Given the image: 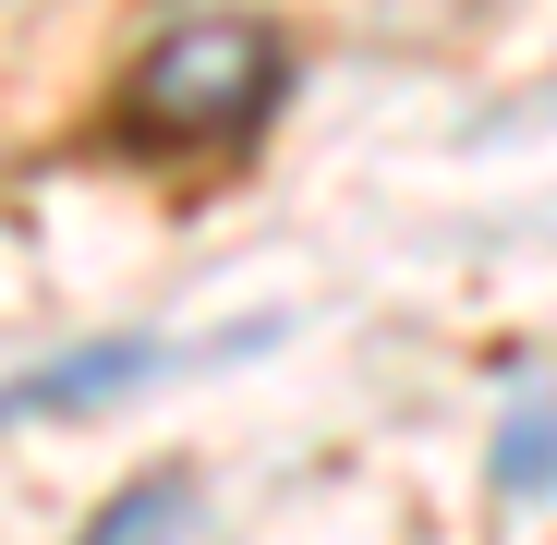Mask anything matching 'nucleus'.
Segmentation results:
<instances>
[{"mask_svg": "<svg viewBox=\"0 0 557 545\" xmlns=\"http://www.w3.org/2000/svg\"><path fill=\"white\" fill-rule=\"evenodd\" d=\"M182 509H195V485H182V473H158V485H134L98 533H85V545H158V533H182Z\"/></svg>", "mask_w": 557, "mask_h": 545, "instance_id": "nucleus-4", "label": "nucleus"}, {"mask_svg": "<svg viewBox=\"0 0 557 545\" xmlns=\"http://www.w3.org/2000/svg\"><path fill=\"white\" fill-rule=\"evenodd\" d=\"M267 351L278 327L255 315V327H219V339H98V351H61V363H37V376H13L0 388V424H37V412H98V400H122V388H146V376H182V363H207V351Z\"/></svg>", "mask_w": 557, "mask_h": 545, "instance_id": "nucleus-2", "label": "nucleus"}, {"mask_svg": "<svg viewBox=\"0 0 557 545\" xmlns=\"http://www.w3.org/2000/svg\"><path fill=\"white\" fill-rule=\"evenodd\" d=\"M278 98H292V37L267 13H195L122 73V134L158 158H219V146H255Z\"/></svg>", "mask_w": 557, "mask_h": 545, "instance_id": "nucleus-1", "label": "nucleus"}, {"mask_svg": "<svg viewBox=\"0 0 557 545\" xmlns=\"http://www.w3.org/2000/svg\"><path fill=\"white\" fill-rule=\"evenodd\" d=\"M497 497H557V376H521L497 424Z\"/></svg>", "mask_w": 557, "mask_h": 545, "instance_id": "nucleus-3", "label": "nucleus"}]
</instances>
